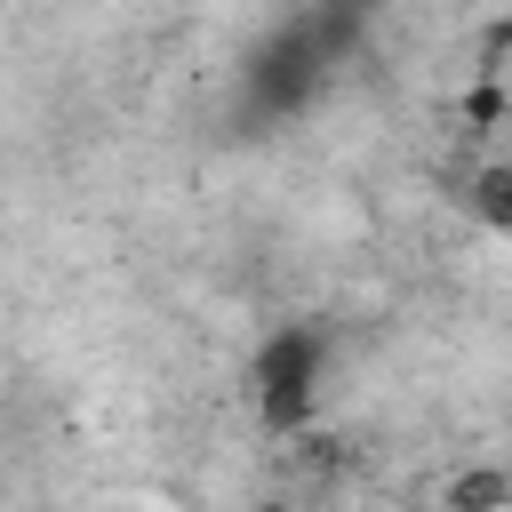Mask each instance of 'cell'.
<instances>
[{"mask_svg":"<svg viewBox=\"0 0 512 512\" xmlns=\"http://www.w3.org/2000/svg\"><path fill=\"white\" fill-rule=\"evenodd\" d=\"M464 200H472V216L504 240V232H512V160H480L472 184H464Z\"/></svg>","mask_w":512,"mask_h":512,"instance_id":"cell-3","label":"cell"},{"mask_svg":"<svg viewBox=\"0 0 512 512\" xmlns=\"http://www.w3.org/2000/svg\"><path fill=\"white\" fill-rule=\"evenodd\" d=\"M504 56H512V24L496 16V24L480 32V56H472V80H504Z\"/></svg>","mask_w":512,"mask_h":512,"instance_id":"cell-5","label":"cell"},{"mask_svg":"<svg viewBox=\"0 0 512 512\" xmlns=\"http://www.w3.org/2000/svg\"><path fill=\"white\" fill-rule=\"evenodd\" d=\"M256 512H296V504H256Z\"/></svg>","mask_w":512,"mask_h":512,"instance_id":"cell-7","label":"cell"},{"mask_svg":"<svg viewBox=\"0 0 512 512\" xmlns=\"http://www.w3.org/2000/svg\"><path fill=\"white\" fill-rule=\"evenodd\" d=\"M376 0H320V16H336V24H360Z\"/></svg>","mask_w":512,"mask_h":512,"instance_id":"cell-6","label":"cell"},{"mask_svg":"<svg viewBox=\"0 0 512 512\" xmlns=\"http://www.w3.org/2000/svg\"><path fill=\"white\" fill-rule=\"evenodd\" d=\"M456 112H464L472 136H496V128L512 120V96H504V80H472V88L456 96Z\"/></svg>","mask_w":512,"mask_h":512,"instance_id":"cell-4","label":"cell"},{"mask_svg":"<svg viewBox=\"0 0 512 512\" xmlns=\"http://www.w3.org/2000/svg\"><path fill=\"white\" fill-rule=\"evenodd\" d=\"M320 376H328V336L312 320H288L256 344L248 360V392H256V424L264 432H304L320 416Z\"/></svg>","mask_w":512,"mask_h":512,"instance_id":"cell-1","label":"cell"},{"mask_svg":"<svg viewBox=\"0 0 512 512\" xmlns=\"http://www.w3.org/2000/svg\"><path fill=\"white\" fill-rule=\"evenodd\" d=\"M440 512H512V472L504 464H456L440 488Z\"/></svg>","mask_w":512,"mask_h":512,"instance_id":"cell-2","label":"cell"}]
</instances>
